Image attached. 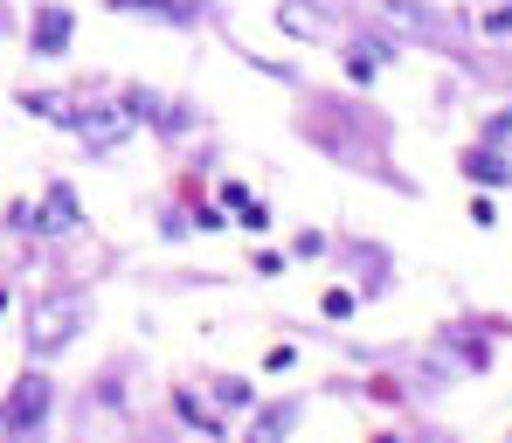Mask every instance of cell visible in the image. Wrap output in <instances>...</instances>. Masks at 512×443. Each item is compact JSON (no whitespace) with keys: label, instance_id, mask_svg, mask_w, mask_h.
Listing matches in <instances>:
<instances>
[{"label":"cell","instance_id":"1","mask_svg":"<svg viewBox=\"0 0 512 443\" xmlns=\"http://www.w3.org/2000/svg\"><path fill=\"white\" fill-rule=\"evenodd\" d=\"M49 402H56V388H49L42 374L14 381V395H7V409H0V430H7V437H28V430H42Z\"/></svg>","mask_w":512,"mask_h":443},{"label":"cell","instance_id":"2","mask_svg":"<svg viewBox=\"0 0 512 443\" xmlns=\"http://www.w3.org/2000/svg\"><path fill=\"white\" fill-rule=\"evenodd\" d=\"M77 326H84V305H70V298H42L35 319H28V347H35V354H56Z\"/></svg>","mask_w":512,"mask_h":443},{"label":"cell","instance_id":"3","mask_svg":"<svg viewBox=\"0 0 512 443\" xmlns=\"http://www.w3.org/2000/svg\"><path fill=\"white\" fill-rule=\"evenodd\" d=\"M70 125L84 132V146H97V153H111L125 132H132V111L125 104H90V111H70Z\"/></svg>","mask_w":512,"mask_h":443},{"label":"cell","instance_id":"4","mask_svg":"<svg viewBox=\"0 0 512 443\" xmlns=\"http://www.w3.org/2000/svg\"><path fill=\"white\" fill-rule=\"evenodd\" d=\"M70 35H77V21H70L63 7H42V14H35V56H63Z\"/></svg>","mask_w":512,"mask_h":443},{"label":"cell","instance_id":"5","mask_svg":"<svg viewBox=\"0 0 512 443\" xmlns=\"http://www.w3.org/2000/svg\"><path fill=\"white\" fill-rule=\"evenodd\" d=\"M77 222H84L77 194H70V187H49V201H42V229H49V236H70Z\"/></svg>","mask_w":512,"mask_h":443},{"label":"cell","instance_id":"6","mask_svg":"<svg viewBox=\"0 0 512 443\" xmlns=\"http://www.w3.org/2000/svg\"><path fill=\"white\" fill-rule=\"evenodd\" d=\"M118 14H160V21H194L187 0H111Z\"/></svg>","mask_w":512,"mask_h":443},{"label":"cell","instance_id":"7","mask_svg":"<svg viewBox=\"0 0 512 443\" xmlns=\"http://www.w3.org/2000/svg\"><path fill=\"white\" fill-rule=\"evenodd\" d=\"M464 174H471V180H485V187H492V180H506V167H499L492 153H471V160H464Z\"/></svg>","mask_w":512,"mask_h":443},{"label":"cell","instance_id":"8","mask_svg":"<svg viewBox=\"0 0 512 443\" xmlns=\"http://www.w3.org/2000/svg\"><path fill=\"white\" fill-rule=\"evenodd\" d=\"M291 423H298V409H270V416H263V423H256V437H284V430H291Z\"/></svg>","mask_w":512,"mask_h":443},{"label":"cell","instance_id":"9","mask_svg":"<svg viewBox=\"0 0 512 443\" xmlns=\"http://www.w3.org/2000/svg\"><path fill=\"white\" fill-rule=\"evenodd\" d=\"M485 28H492V35H512V7H492V14H485Z\"/></svg>","mask_w":512,"mask_h":443}]
</instances>
